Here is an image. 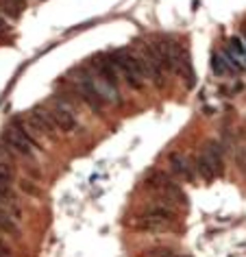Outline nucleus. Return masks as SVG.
<instances>
[{"label":"nucleus","instance_id":"1","mask_svg":"<svg viewBox=\"0 0 246 257\" xmlns=\"http://www.w3.org/2000/svg\"><path fill=\"white\" fill-rule=\"evenodd\" d=\"M113 61L118 66V72L120 76L129 83V87L133 89H142L146 83V74H144V68H142V61L138 55L129 53V50H118L113 53Z\"/></svg>","mask_w":246,"mask_h":257},{"label":"nucleus","instance_id":"2","mask_svg":"<svg viewBox=\"0 0 246 257\" xmlns=\"http://www.w3.org/2000/svg\"><path fill=\"white\" fill-rule=\"evenodd\" d=\"M76 92H79L81 100L85 102L89 109H94L96 113H102L105 100H102V96H100V92H98V87H96L94 76H89L87 72L79 70V72H76Z\"/></svg>","mask_w":246,"mask_h":257},{"label":"nucleus","instance_id":"3","mask_svg":"<svg viewBox=\"0 0 246 257\" xmlns=\"http://www.w3.org/2000/svg\"><path fill=\"white\" fill-rule=\"evenodd\" d=\"M140 61H142V68H144L146 79H151L157 87H164L166 85V68L161 66L159 57L153 50L151 44H144V50H142V55H140Z\"/></svg>","mask_w":246,"mask_h":257},{"label":"nucleus","instance_id":"4","mask_svg":"<svg viewBox=\"0 0 246 257\" xmlns=\"http://www.w3.org/2000/svg\"><path fill=\"white\" fill-rule=\"evenodd\" d=\"M48 113H50V118H53V122H55L57 131H61V133H72V131H76V128H79V122H76L74 113L70 111V109L63 105V102H55L53 107H48Z\"/></svg>","mask_w":246,"mask_h":257},{"label":"nucleus","instance_id":"5","mask_svg":"<svg viewBox=\"0 0 246 257\" xmlns=\"http://www.w3.org/2000/svg\"><path fill=\"white\" fill-rule=\"evenodd\" d=\"M29 122L37 133H42V136H46V138L57 136V126L48 113V107H33L29 113Z\"/></svg>","mask_w":246,"mask_h":257},{"label":"nucleus","instance_id":"6","mask_svg":"<svg viewBox=\"0 0 246 257\" xmlns=\"http://www.w3.org/2000/svg\"><path fill=\"white\" fill-rule=\"evenodd\" d=\"M172 222L168 220H161V218H155V216H148V214H140L138 220H135V227L140 231H146V233H161V231H168Z\"/></svg>","mask_w":246,"mask_h":257},{"label":"nucleus","instance_id":"7","mask_svg":"<svg viewBox=\"0 0 246 257\" xmlns=\"http://www.w3.org/2000/svg\"><path fill=\"white\" fill-rule=\"evenodd\" d=\"M168 162H170V168L179 179H183V181H192L194 179V170H192L190 159L183 157L181 153H172V155L168 157Z\"/></svg>","mask_w":246,"mask_h":257},{"label":"nucleus","instance_id":"8","mask_svg":"<svg viewBox=\"0 0 246 257\" xmlns=\"http://www.w3.org/2000/svg\"><path fill=\"white\" fill-rule=\"evenodd\" d=\"M3 142L7 144L9 149L14 151L18 157H33V153H35V151L31 149V146H29L27 142H24V140H22L20 136H16V133L11 131V128H7V131L3 133Z\"/></svg>","mask_w":246,"mask_h":257},{"label":"nucleus","instance_id":"9","mask_svg":"<svg viewBox=\"0 0 246 257\" xmlns=\"http://www.w3.org/2000/svg\"><path fill=\"white\" fill-rule=\"evenodd\" d=\"M203 155H205L207 162H209L213 172H216V175H222L224 172V157H222V149H220V144L218 142H209L205 146Z\"/></svg>","mask_w":246,"mask_h":257},{"label":"nucleus","instance_id":"10","mask_svg":"<svg viewBox=\"0 0 246 257\" xmlns=\"http://www.w3.org/2000/svg\"><path fill=\"white\" fill-rule=\"evenodd\" d=\"M9 128L16 133V136H20V138H22L24 142H27V144H29L33 151H40V149H42L40 142H37V140H35V136L29 131V128H27V122H24L22 115H18V118H14V122H11V126H9Z\"/></svg>","mask_w":246,"mask_h":257},{"label":"nucleus","instance_id":"11","mask_svg":"<svg viewBox=\"0 0 246 257\" xmlns=\"http://www.w3.org/2000/svg\"><path fill=\"white\" fill-rule=\"evenodd\" d=\"M168 183H172V179L168 177L164 170H153L151 175L146 177V181H144L146 188H151V190H159V192L164 190Z\"/></svg>","mask_w":246,"mask_h":257},{"label":"nucleus","instance_id":"12","mask_svg":"<svg viewBox=\"0 0 246 257\" xmlns=\"http://www.w3.org/2000/svg\"><path fill=\"white\" fill-rule=\"evenodd\" d=\"M194 166H196L198 175L203 177L205 181H211V179H216V177H218L216 172H213V168L209 166V162H207V159H205V155H203V153H200V155L196 157V164H194Z\"/></svg>","mask_w":246,"mask_h":257},{"label":"nucleus","instance_id":"13","mask_svg":"<svg viewBox=\"0 0 246 257\" xmlns=\"http://www.w3.org/2000/svg\"><path fill=\"white\" fill-rule=\"evenodd\" d=\"M14 179H16V168H14V164L7 162V159H0V181L11 185V183H14Z\"/></svg>","mask_w":246,"mask_h":257},{"label":"nucleus","instance_id":"14","mask_svg":"<svg viewBox=\"0 0 246 257\" xmlns=\"http://www.w3.org/2000/svg\"><path fill=\"white\" fill-rule=\"evenodd\" d=\"M0 14H5L7 18H18L22 14V9H18L11 0H0Z\"/></svg>","mask_w":246,"mask_h":257},{"label":"nucleus","instance_id":"15","mask_svg":"<svg viewBox=\"0 0 246 257\" xmlns=\"http://www.w3.org/2000/svg\"><path fill=\"white\" fill-rule=\"evenodd\" d=\"M211 68H213V72L220 74V76L229 72V66H226V61H224V59H220V55H218V53H213V55H211Z\"/></svg>","mask_w":246,"mask_h":257},{"label":"nucleus","instance_id":"16","mask_svg":"<svg viewBox=\"0 0 246 257\" xmlns=\"http://www.w3.org/2000/svg\"><path fill=\"white\" fill-rule=\"evenodd\" d=\"M14 201H16V196H14V192H11V185L0 181V203L9 205V203H14Z\"/></svg>","mask_w":246,"mask_h":257},{"label":"nucleus","instance_id":"17","mask_svg":"<svg viewBox=\"0 0 246 257\" xmlns=\"http://www.w3.org/2000/svg\"><path fill=\"white\" fill-rule=\"evenodd\" d=\"M222 55L226 57V59H224V61H226V66H231V68H235V70H244V63H242V61H239V59H237V57H235V55H233V53H231V50H229V48H224V50H222Z\"/></svg>","mask_w":246,"mask_h":257},{"label":"nucleus","instance_id":"18","mask_svg":"<svg viewBox=\"0 0 246 257\" xmlns=\"http://www.w3.org/2000/svg\"><path fill=\"white\" fill-rule=\"evenodd\" d=\"M235 166H237V170L246 172V144H242L235 151Z\"/></svg>","mask_w":246,"mask_h":257},{"label":"nucleus","instance_id":"19","mask_svg":"<svg viewBox=\"0 0 246 257\" xmlns=\"http://www.w3.org/2000/svg\"><path fill=\"white\" fill-rule=\"evenodd\" d=\"M151 257H179V255L170 248H155V250H151Z\"/></svg>","mask_w":246,"mask_h":257},{"label":"nucleus","instance_id":"20","mask_svg":"<svg viewBox=\"0 0 246 257\" xmlns=\"http://www.w3.org/2000/svg\"><path fill=\"white\" fill-rule=\"evenodd\" d=\"M0 255H5V257H11V248H9L7 240H5L3 235H0Z\"/></svg>","mask_w":246,"mask_h":257},{"label":"nucleus","instance_id":"21","mask_svg":"<svg viewBox=\"0 0 246 257\" xmlns=\"http://www.w3.org/2000/svg\"><path fill=\"white\" fill-rule=\"evenodd\" d=\"M231 48L235 50L237 55H244V46H242V44H239L237 37H233V40H231ZM244 57H246V55H244Z\"/></svg>","mask_w":246,"mask_h":257},{"label":"nucleus","instance_id":"22","mask_svg":"<svg viewBox=\"0 0 246 257\" xmlns=\"http://www.w3.org/2000/svg\"><path fill=\"white\" fill-rule=\"evenodd\" d=\"M22 190H24V192H29V194H37V192H40L31 181H22Z\"/></svg>","mask_w":246,"mask_h":257},{"label":"nucleus","instance_id":"23","mask_svg":"<svg viewBox=\"0 0 246 257\" xmlns=\"http://www.w3.org/2000/svg\"><path fill=\"white\" fill-rule=\"evenodd\" d=\"M11 3H14L18 9H22V11H24V7H27V0H11Z\"/></svg>","mask_w":246,"mask_h":257},{"label":"nucleus","instance_id":"24","mask_svg":"<svg viewBox=\"0 0 246 257\" xmlns=\"http://www.w3.org/2000/svg\"><path fill=\"white\" fill-rule=\"evenodd\" d=\"M179 257H183V255H179Z\"/></svg>","mask_w":246,"mask_h":257}]
</instances>
